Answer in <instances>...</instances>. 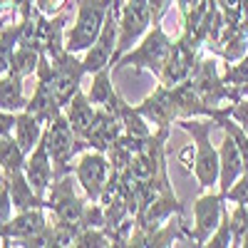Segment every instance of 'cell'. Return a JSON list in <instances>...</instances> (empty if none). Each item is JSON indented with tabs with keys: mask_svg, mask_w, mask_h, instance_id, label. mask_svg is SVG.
Wrapping results in <instances>:
<instances>
[{
	"mask_svg": "<svg viewBox=\"0 0 248 248\" xmlns=\"http://www.w3.org/2000/svg\"><path fill=\"white\" fill-rule=\"evenodd\" d=\"M218 156H221V174H218V194L226 199V194H229V189L238 181V176L246 171L243 167V156H241V149L236 139L223 132V141L218 147Z\"/></svg>",
	"mask_w": 248,
	"mask_h": 248,
	"instance_id": "cell-20",
	"label": "cell"
},
{
	"mask_svg": "<svg viewBox=\"0 0 248 248\" xmlns=\"http://www.w3.org/2000/svg\"><path fill=\"white\" fill-rule=\"evenodd\" d=\"M149 28H152L149 0H127L119 13V40H117V50H114V62L124 52H129L149 32ZM114 62H112V67H114Z\"/></svg>",
	"mask_w": 248,
	"mask_h": 248,
	"instance_id": "cell-6",
	"label": "cell"
},
{
	"mask_svg": "<svg viewBox=\"0 0 248 248\" xmlns=\"http://www.w3.org/2000/svg\"><path fill=\"white\" fill-rule=\"evenodd\" d=\"M20 45V17L0 30V75H8L13 67V55Z\"/></svg>",
	"mask_w": 248,
	"mask_h": 248,
	"instance_id": "cell-27",
	"label": "cell"
},
{
	"mask_svg": "<svg viewBox=\"0 0 248 248\" xmlns=\"http://www.w3.org/2000/svg\"><path fill=\"white\" fill-rule=\"evenodd\" d=\"M13 199H10V186L8 181L3 179L0 181V226H5L10 218H13Z\"/></svg>",
	"mask_w": 248,
	"mask_h": 248,
	"instance_id": "cell-36",
	"label": "cell"
},
{
	"mask_svg": "<svg viewBox=\"0 0 248 248\" xmlns=\"http://www.w3.org/2000/svg\"><path fill=\"white\" fill-rule=\"evenodd\" d=\"M43 132H45V124L40 122L35 114L30 112H17V122H15V139L20 144V149H23L25 154H30L37 141L43 139Z\"/></svg>",
	"mask_w": 248,
	"mask_h": 248,
	"instance_id": "cell-24",
	"label": "cell"
},
{
	"mask_svg": "<svg viewBox=\"0 0 248 248\" xmlns=\"http://www.w3.org/2000/svg\"><path fill=\"white\" fill-rule=\"evenodd\" d=\"M174 40L167 35L161 25H152L149 32L141 37V43L137 47H132L129 52H124L114 67H137V70H149L159 77L161 67L167 65V60L171 55Z\"/></svg>",
	"mask_w": 248,
	"mask_h": 248,
	"instance_id": "cell-4",
	"label": "cell"
},
{
	"mask_svg": "<svg viewBox=\"0 0 248 248\" xmlns=\"http://www.w3.org/2000/svg\"><path fill=\"white\" fill-rule=\"evenodd\" d=\"M3 179H5V174H0V181H3Z\"/></svg>",
	"mask_w": 248,
	"mask_h": 248,
	"instance_id": "cell-41",
	"label": "cell"
},
{
	"mask_svg": "<svg viewBox=\"0 0 248 248\" xmlns=\"http://www.w3.org/2000/svg\"><path fill=\"white\" fill-rule=\"evenodd\" d=\"M201 52L203 50L191 45L184 35L179 40H174L171 55L167 60V65H164L161 72H159V82H161V85H167V87H174V85H179V82L189 79L194 67L199 65V60H201Z\"/></svg>",
	"mask_w": 248,
	"mask_h": 248,
	"instance_id": "cell-11",
	"label": "cell"
},
{
	"mask_svg": "<svg viewBox=\"0 0 248 248\" xmlns=\"http://www.w3.org/2000/svg\"><path fill=\"white\" fill-rule=\"evenodd\" d=\"M223 112L233 117L238 124H241V129L248 134V97L238 99V102H229V105H223Z\"/></svg>",
	"mask_w": 248,
	"mask_h": 248,
	"instance_id": "cell-33",
	"label": "cell"
},
{
	"mask_svg": "<svg viewBox=\"0 0 248 248\" xmlns=\"http://www.w3.org/2000/svg\"><path fill=\"white\" fill-rule=\"evenodd\" d=\"M221 62L223 60L211 52L209 57H201L199 65L191 72L194 87H196V92L203 99L206 107H223L226 102L243 99L236 87H231V85H226V82H223V77H221Z\"/></svg>",
	"mask_w": 248,
	"mask_h": 248,
	"instance_id": "cell-5",
	"label": "cell"
},
{
	"mask_svg": "<svg viewBox=\"0 0 248 248\" xmlns=\"http://www.w3.org/2000/svg\"><path fill=\"white\" fill-rule=\"evenodd\" d=\"M223 196L218 191H209L194 201V246H206L211 233L218 229L223 216Z\"/></svg>",
	"mask_w": 248,
	"mask_h": 248,
	"instance_id": "cell-12",
	"label": "cell"
},
{
	"mask_svg": "<svg viewBox=\"0 0 248 248\" xmlns=\"http://www.w3.org/2000/svg\"><path fill=\"white\" fill-rule=\"evenodd\" d=\"M174 216H184V206H181V201L176 199L174 189H167V191H161V194L149 203L147 211L134 218V221H137L134 229H137V231H154V229H159L161 223H167V221L174 218Z\"/></svg>",
	"mask_w": 248,
	"mask_h": 248,
	"instance_id": "cell-17",
	"label": "cell"
},
{
	"mask_svg": "<svg viewBox=\"0 0 248 248\" xmlns=\"http://www.w3.org/2000/svg\"><path fill=\"white\" fill-rule=\"evenodd\" d=\"M209 248H226V246H233V231H231V211L223 209V216H221V223L218 229L211 233V238L206 241Z\"/></svg>",
	"mask_w": 248,
	"mask_h": 248,
	"instance_id": "cell-31",
	"label": "cell"
},
{
	"mask_svg": "<svg viewBox=\"0 0 248 248\" xmlns=\"http://www.w3.org/2000/svg\"><path fill=\"white\" fill-rule=\"evenodd\" d=\"M132 156H134V152H132L122 139H117L112 147L107 149V159H109V164H112L114 171H124V169H127L129 161H132Z\"/></svg>",
	"mask_w": 248,
	"mask_h": 248,
	"instance_id": "cell-32",
	"label": "cell"
},
{
	"mask_svg": "<svg viewBox=\"0 0 248 248\" xmlns=\"http://www.w3.org/2000/svg\"><path fill=\"white\" fill-rule=\"evenodd\" d=\"M241 8H243V15H248V0H241Z\"/></svg>",
	"mask_w": 248,
	"mask_h": 248,
	"instance_id": "cell-40",
	"label": "cell"
},
{
	"mask_svg": "<svg viewBox=\"0 0 248 248\" xmlns=\"http://www.w3.org/2000/svg\"><path fill=\"white\" fill-rule=\"evenodd\" d=\"M23 169H25L28 181L32 184V189L45 199L47 191H50V186H52V181H55V167H52V156H50V149H47L45 132H43V139L37 141V147L28 154Z\"/></svg>",
	"mask_w": 248,
	"mask_h": 248,
	"instance_id": "cell-15",
	"label": "cell"
},
{
	"mask_svg": "<svg viewBox=\"0 0 248 248\" xmlns=\"http://www.w3.org/2000/svg\"><path fill=\"white\" fill-rule=\"evenodd\" d=\"M15 122H17V112H5L0 109V139L8 137L15 129Z\"/></svg>",
	"mask_w": 248,
	"mask_h": 248,
	"instance_id": "cell-37",
	"label": "cell"
},
{
	"mask_svg": "<svg viewBox=\"0 0 248 248\" xmlns=\"http://www.w3.org/2000/svg\"><path fill=\"white\" fill-rule=\"evenodd\" d=\"M226 201L246 203V206H248V171H243V174L238 176V181L229 189V194H226Z\"/></svg>",
	"mask_w": 248,
	"mask_h": 248,
	"instance_id": "cell-35",
	"label": "cell"
},
{
	"mask_svg": "<svg viewBox=\"0 0 248 248\" xmlns=\"http://www.w3.org/2000/svg\"><path fill=\"white\" fill-rule=\"evenodd\" d=\"M119 13L117 8L109 10L107 20H105V28H102L99 37L94 40V45L85 52V72L94 75L102 67H107L114 62V50H117V40H119Z\"/></svg>",
	"mask_w": 248,
	"mask_h": 248,
	"instance_id": "cell-10",
	"label": "cell"
},
{
	"mask_svg": "<svg viewBox=\"0 0 248 248\" xmlns=\"http://www.w3.org/2000/svg\"><path fill=\"white\" fill-rule=\"evenodd\" d=\"M52 60V90H55V97L60 102V107L65 109L70 105V99L79 92L82 87V77H85V62L77 60L75 52H60L57 57H50Z\"/></svg>",
	"mask_w": 248,
	"mask_h": 248,
	"instance_id": "cell-8",
	"label": "cell"
},
{
	"mask_svg": "<svg viewBox=\"0 0 248 248\" xmlns=\"http://www.w3.org/2000/svg\"><path fill=\"white\" fill-rule=\"evenodd\" d=\"M75 181H77L75 174H67V176L52 181L50 191L45 196V209L52 214V221H62V223L82 221V214H85L90 199L75 194Z\"/></svg>",
	"mask_w": 248,
	"mask_h": 248,
	"instance_id": "cell-7",
	"label": "cell"
},
{
	"mask_svg": "<svg viewBox=\"0 0 248 248\" xmlns=\"http://www.w3.org/2000/svg\"><path fill=\"white\" fill-rule=\"evenodd\" d=\"M40 55H43V50L37 47H28V45H17L15 55H13V67L10 72L28 79L30 75L37 72V65H40Z\"/></svg>",
	"mask_w": 248,
	"mask_h": 248,
	"instance_id": "cell-29",
	"label": "cell"
},
{
	"mask_svg": "<svg viewBox=\"0 0 248 248\" xmlns=\"http://www.w3.org/2000/svg\"><path fill=\"white\" fill-rule=\"evenodd\" d=\"M25 159H28V154L20 149V144H17V139L13 134L0 139V169H3V174H10L15 169H23Z\"/></svg>",
	"mask_w": 248,
	"mask_h": 248,
	"instance_id": "cell-28",
	"label": "cell"
},
{
	"mask_svg": "<svg viewBox=\"0 0 248 248\" xmlns=\"http://www.w3.org/2000/svg\"><path fill=\"white\" fill-rule=\"evenodd\" d=\"M223 17H226V23L229 25H238L241 20H243V8H241V0H216Z\"/></svg>",
	"mask_w": 248,
	"mask_h": 248,
	"instance_id": "cell-34",
	"label": "cell"
},
{
	"mask_svg": "<svg viewBox=\"0 0 248 248\" xmlns=\"http://www.w3.org/2000/svg\"><path fill=\"white\" fill-rule=\"evenodd\" d=\"M209 52H214L223 62H238V60H243L248 55V15H243V20L238 25H229V23H226L221 37L209 47Z\"/></svg>",
	"mask_w": 248,
	"mask_h": 248,
	"instance_id": "cell-19",
	"label": "cell"
},
{
	"mask_svg": "<svg viewBox=\"0 0 248 248\" xmlns=\"http://www.w3.org/2000/svg\"><path fill=\"white\" fill-rule=\"evenodd\" d=\"M23 77L13 72L0 75V109L5 112H23L28 107V99L23 92Z\"/></svg>",
	"mask_w": 248,
	"mask_h": 248,
	"instance_id": "cell-25",
	"label": "cell"
},
{
	"mask_svg": "<svg viewBox=\"0 0 248 248\" xmlns=\"http://www.w3.org/2000/svg\"><path fill=\"white\" fill-rule=\"evenodd\" d=\"M109 174H112V164L107 159L105 152H87L82 154L79 161L75 164V176H77V184L82 186V191L90 201H99L102 194H105V186L109 181Z\"/></svg>",
	"mask_w": 248,
	"mask_h": 248,
	"instance_id": "cell-9",
	"label": "cell"
},
{
	"mask_svg": "<svg viewBox=\"0 0 248 248\" xmlns=\"http://www.w3.org/2000/svg\"><path fill=\"white\" fill-rule=\"evenodd\" d=\"M137 109L152 124H156V127H171L174 122H179V107L174 99V90L161 85V82L154 87V92L149 97H144L139 102Z\"/></svg>",
	"mask_w": 248,
	"mask_h": 248,
	"instance_id": "cell-13",
	"label": "cell"
},
{
	"mask_svg": "<svg viewBox=\"0 0 248 248\" xmlns=\"http://www.w3.org/2000/svg\"><path fill=\"white\" fill-rule=\"evenodd\" d=\"M45 137H47V149L52 156V167H55V181L75 174V154L90 149L85 139H79L72 129V124L62 109L50 124H45Z\"/></svg>",
	"mask_w": 248,
	"mask_h": 248,
	"instance_id": "cell-2",
	"label": "cell"
},
{
	"mask_svg": "<svg viewBox=\"0 0 248 248\" xmlns=\"http://www.w3.org/2000/svg\"><path fill=\"white\" fill-rule=\"evenodd\" d=\"M184 132L194 137V176L201 189H214L221 174V156L218 149L211 144V132L218 124L211 117H191L176 122Z\"/></svg>",
	"mask_w": 248,
	"mask_h": 248,
	"instance_id": "cell-1",
	"label": "cell"
},
{
	"mask_svg": "<svg viewBox=\"0 0 248 248\" xmlns=\"http://www.w3.org/2000/svg\"><path fill=\"white\" fill-rule=\"evenodd\" d=\"M119 117H122L124 134H127V137H134V139H147V137H152V129H149L152 122L144 117L134 105H129L127 99H122V105H119Z\"/></svg>",
	"mask_w": 248,
	"mask_h": 248,
	"instance_id": "cell-26",
	"label": "cell"
},
{
	"mask_svg": "<svg viewBox=\"0 0 248 248\" xmlns=\"http://www.w3.org/2000/svg\"><path fill=\"white\" fill-rule=\"evenodd\" d=\"M112 65L102 67L99 72L92 75V85H90V102L94 107H105V109H112V112H119V105H122V94L114 90L112 85Z\"/></svg>",
	"mask_w": 248,
	"mask_h": 248,
	"instance_id": "cell-22",
	"label": "cell"
},
{
	"mask_svg": "<svg viewBox=\"0 0 248 248\" xmlns=\"http://www.w3.org/2000/svg\"><path fill=\"white\" fill-rule=\"evenodd\" d=\"M35 3L45 15H55V13H60L62 5H65V0H35Z\"/></svg>",
	"mask_w": 248,
	"mask_h": 248,
	"instance_id": "cell-38",
	"label": "cell"
},
{
	"mask_svg": "<svg viewBox=\"0 0 248 248\" xmlns=\"http://www.w3.org/2000/svg\"><path fill=\"white\" fill-rule=\"evenodd\" d=\"M47 209H28V211H15V216L0 226V241L3 246H20L25 238L35 236L47 226Z\"/></svg>",
	"mask_w": 248,
	"mask_h": 248,
	"instance_id": "cell-16",
	"label": "cell"
},
{
	"mask_svg": "<svg viewBox=\"0 0 248 248\" xmlns=\"http://www.w3.org/2000/svg\"><path fill=\"white\" fill-rule=\"evenodd\" d=\"M122 134H124V124H122L119 112H112V109H105V107H97V114H94V122H92V129H90V134H87V147L107 154V149L112 147V144H114Z\"/></svg>",
	"mask_w": 248,
	"mask_h": 248,
	"instance_id": "cell-18",
	"label": "cell"
},
{
	"mask_svg": "<svg viewBox=\"0 0 248 248\" xmlns=\"http://www.w3.org/2000/svg\"><path fill=\"white\" fill-rule=\"evenodd\" d=\"M65 114L72 124V129L79 139H85L87 141V134L92 129V122H94V114H97V107L90 102V97L85 92H77L72 99H70V105L65 107Z\"/></svg>",
	"mask_w": 248,
	"mask_h": 248,
	"instance_id": "cell-23",
	"label": "cell"
},
{
	"mask_svg": "<svg viewBox=\"0 0 248 248\" xmlns=\"http://www.w3.org/2000/svg\"><path fill=\"white\" fill-rule=\"evenodd\" d=\"M75 246L77 248H105V246H112L105 226H87L82 229L75 238Z\"/></svg>",
	"mask_w": 248,
	"mask_h": 248,
	"instance_id": "cell-30",
	"label": "cell"
},
{
	"mask_svg": "<svg viewBox=\"0 0 248 248\" xmlns=\"http://www.w3.org/2000/svg\"><path fill=\"white\" fill-rule=\"evenodd\" d=\"M174 3H176V8H179V13H181V17H184L186 13H191V10L201 3V0H174Z\"/></svg>",
	"mask_w": 248,
	"mask_h": 248,
	"instance_id": "cell-39",
	"label": "cell"
},
{
	"mask_svg": "<svg viewBox=\"0 0 248 248\" xmlns=\"http://www.w3.org/2000/svg\"><path fill=\"white\" fill-rule=\"evenodd\" d=\"M5 181L10 186V199H13V209L15 211L45 209V199L32 189V184L25 176V169H15V171L5 174Z\"/></svg>",
	"mask_w": 248,
	"mask_h": 248,
	"instance_id": "cell-21",
	"label": "cell"
},
{
	"mask_svg": "<svg viewBox=\"0 0 248 248\" xmlns=\"http://www.w3.org/2000/svg\"><path fill=\"white\" fill-rule=\"evenodd\" d=\"M112 10V0H77V17L75 25L65 37L67 52H87L94 40L99 37L105 20Z\"/></svg>",
	"mask_w": 248,
	"mask_h": 248,
	"instance_id": "cell-3",
	"label": "cell"
},
{
	"mask_svg": "<svg viewBox=\"0 0 248 248\" xmlns=\"http://www.w3.org/2000/svg\"><path fill=\"white\" fill-rule=\"evenodd\" d=\"M179 241H194V231H189L184 226V216L169 218L167 223H161L154 231H132L129 246L134 248H164V246H174Z\"/></svg>",
	"mask_w": 248,
	"mask_h": 248,
	"instance_id": "cell-14",
	"label": "cell"
}]
</instances>
